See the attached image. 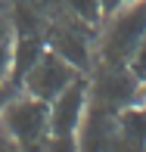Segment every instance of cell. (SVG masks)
I'll list each match as a JSON object with an SVG mask.
<instances>
[{
    "label": "cell",
    "mask_w": 146,
    "mask_h": 152,
    "mask_svg": "<svg viewBox=\"0 0 146 152\" xmlns=\"http://www.w3.org/2000/svg\"><path fill=\"white\" fill-rule=\"evenodd\" d=\"M0 127L25 152H40L47 134H50V102L34 99L28 93L12 96V99L6 102V109H3Z\"/></svg>",
    "instance_id": "obj_1"
},
{
    "label": "cell",
    "mask_w": 146,
    "mask_h": 152,
    "mask_svg": "<svg viewBox=\"0 0 146 152\" xmlns=\"http://www.w3.org/2000/svg\"><path fill=\"white\" fill-rule=\"evenodd\" d=\"M146 37V0L137 3H124L118 12L109 16V25L103 31V62L106 65H128V59L134 56L137 44Z\"/></svg>",
    "instance_id": "obj_2"
},
{
    "label": "cell",
    "mask_w": 146,
    "mask_h": 152,
    "mask_svg": "<svg viewBox=\"0 0 146 152\" xmlns=\"http://www.w3.org/2000/svg\"><path fill=\"white\" fill-rule=\"evenodd\" d=\"M87 102L118 115L121 109L140 102V81L128 72V65H106L87 90Z\"/></svg>",
    "instance_id": "obj_3"
},
{
    "label": "cell",
    "mask_w": 146,
    "mask_h": 152,
    "mask_svg": "<svg viewBox=\"0 0 146 152\" xmlns=\"http://www.w3.org/2000/svg\"><path fill=\"white\" fill-rule=\"evenodd\" d=\"M78 81V68L68 65L62 56H56L53 50H47L44 56L34 62V68L22 78V90L34 96V99H44V102H53L56 96L65 90L68 84Z\"/></svg>",
    "instance_id": "obj_4"
},
{
    "label": "cell",
    "mask_w": 146,
    "mask_h": 152,
    "mask_svg": "<svg viewBox=\"0 0 146 152\" xmlns=\"http://www.w3.org/2000/svg\"><path fill=\"white\" fill-rule=\"evenodd\" d=\"M87 112V84L75 81L50 102V134H78Z\"/></svg>",
    "instance_id": "obj_5"
},
{
    "label": "cell",
    "mask_w": 146,
    "mask_h": 152,
    "mask_svg": "<svg viewBox=\"0 0 146 152\" xmlns=\"http://www.w3.org/2000/svg\"><path fill=\"white\" fill-rule=\"evenodd\" d=\"M47 53V44L37 37V34H19L16 47H12V72H10V84H22V78L34 68V62Z\"/></svg>",
    "instance_id": "obj_6"
},
{
    "label": "cell",
    "mask_w": 146,
    "mask_h": 152,
    "mask_svg": "<svg viewBox=\"0 0 146 152\" xmlns=\"http://www.w3.org/2000/svg\"><path fill=\"white\" fill-rule=\"evenodd\" d=\"M47 50H53L56 56H62L68 62V65H75L78 72H84L87 62H90V53H87V40L81 37V34L68 31V28H56L50 37V47Z\"/></svg>",
    "instance_id": "obj_7"
},
{
    "label": "cell",
    "mask_w": 146,
    "mask_h": 152,
    "mask_svg": "<svg viewBox=\"0 0 146 152\" xmlns=\"http://www.w3.org/2000/svg\"><path fill=\"white\" fill-rule=\"evenodd\" d=\"M115 118H118V134L134 149L146 152V102H134V106L121 109Z\"/></svg>",
    "instance_id": "obj_8"
},
{
    "label": "cell",
    "mask_w": 146,
    "mask_h": 152,
    "mask_svg": "<svg viewBox=\"0 0 146 152\" xmlns=\"http://www.w3.org/2000/svg\"><path fill=\"white\" fill-rule=\"evenodd\" d=\"M12 47H16V31L6 19H0V84L10 81L12 72Z\"/></svg>",
    "instance_id": "obj_9"
},
{
    "label": "cell",
    "mask_w": 146,
    "mask_h": 152,
    "mask_svg": "<svg viewBox=\"0 0 146 152\" xmlns=\"http://www.w3.org/2000/svg\"><path fill=\"white\" fill-rule=\"evenodd\" d=\"M40 152H81L78 134H47Z\"/></svg>",
    "instance_id": "obj_10"
},
{
    "label": "cell",
    "mask_w": 146,
    "mask_h": 152,
    "mask_svg": "<svg viewBox=\"0 0 146 152\" xmlns=\"http://www.w3.org/2000/svg\"><path fill=\"white\" fill-rule=\"evenodd\" d=\"M65 3H68V10H72L81 22H87V25H96V22L103 19L100 3H96V0H65Z\"/></svg>",
    "instance_id": "obj_11"
},
{
    "label": "cell",
    "mask_w": 146,
    "mask_h": 152,
    "mask_svg": "<svg viewBox=\"0 0 146 152\" xmlns=\"http://www.w3.org/2000/svg\"><path fill=\"white\" fill-rule=\"evenodd\" d=\"M128 72L134 75L137 81H143L146 78V37L137 44V50H134V56L128 59Z\"/></svg>",
    "instance_id": "obj_12"
},
{
    "label": "cell",
    "mask_w": 146,
    "mask_h": 152,
    "mask_svg": "<svg viewBox=\"0 0 146 152\" xmlns=\"http://www.w3.org/2000/svg\"><path fill=\"white\" fill-rule=\"evenodd\" d=\"M12 87H16V84H10V81H3V84H0V118H3L6 102H10L12 96H16V93H12Z\"/></svg>",
    "instance_id": "obj_13"
},
{
    "label": "cell",
    "mask_w": 146,
    "mask_h": 152,
    "mask_svg": "<svg viewBox=\"0 0 146 152\" xmlns=\"http://www.w3.org/2000/svg\"><path fill=\"white\" fill-rule=\"evenodd\" d=\"M96 3H100V12H103V16H112V12H118V10H121V0H96Z\"/></svg>",
    "instance_id": "obj_14"
},
{
    "label": "cell",
    "mask_w": 146,
    "mask_h": 152,
    "mask_svg": "<svg viewBox=\"0 0 146 152\" xmlns=\"http://www.w3.org/2000/svg\"><path fill=\"white\" fill-rule=\"evenodd\" d=\"M0 152H25L22 146H19L12 137H6V134H0Z\"/></svg>",
    "instance_id": "obj_15"
},
{
    "label": "cell",
    "mask_w": 146,
    "mask_h": 152,
    "mask_svg": "<svg viewBox=\"0 0 146 152\" xmlns=\"http://www.w3.org/2000/svg\"><path fill=\"white\" fill-rule=\"evenodd\" d=\"M140 102H146V78L140 81Z\"/></svg>",
    "instance_id": "obj_16"
},
{
    "label": "cell",
    "mask_w": 146,
    "mask_h": 152,
    "mask_svg": "<svg viewBox=\"0 0 146 152\" xmlns=\"http://www.w3.org/2000/svg\"><path fill=\"white\" fill-rule=\"evenodd\" d=\"M121 3H137V0H121Z\"/></svg>",
    "instance_id": "obj_17"
}]
</instances>
